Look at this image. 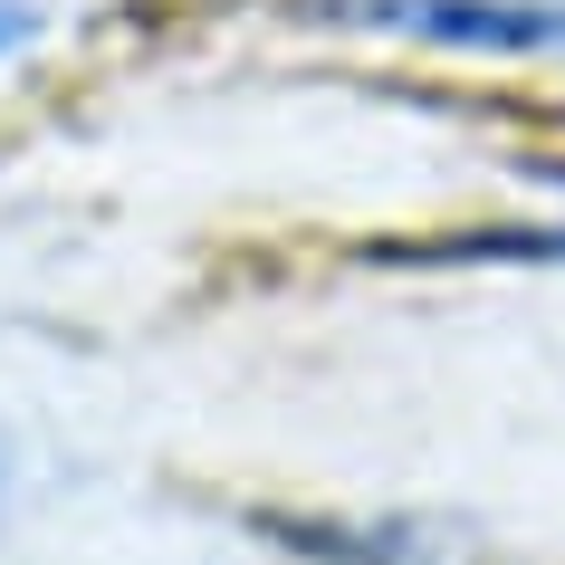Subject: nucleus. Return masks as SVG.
<instances>
[{
    "mask_svg": "<svg viewBox=\"0 0 565 565\" xmlns=\"http://www.w3.org/2000/svg\"><path fill=\"white\" fill-rule=\"evenodd\" d=\"M0 508H10V441H0Z\"/></svg>",
    "mask_w": 565,
    "mask_h": 565,
    "instance_id": "3",
    "label": "nucleus"
},
{
    "mask_svg": "<svg viewBox=\"0 0 565 565\" xmlns=\"http://www.w3.org/2000/svg\"><path fill=\"white\" fill-rule=\"evenodd\" d=\"M30 39H39V10L30 0H0V58H20Z\"/></svg>",
    "mask_w": 565,
    "mask_h": 565,
    "instance_id": "2",
    "label": "nucleus"
},
{
    "mask_svg": "<svg viewBox=\"0 0 565 565\" xmlns=\"http://www.w3.org/2000/svg\"><path fill=\"white\" fill-rule=\"evenodd\" d=\"M355 30H393L413 49H460V58H556L565 0H327Z\"/></svg>",
    "mask_w": 565,
    "mask_h": 565,
    "instance_id": "1",
    "label": "nucleus"
}]
</instances>
